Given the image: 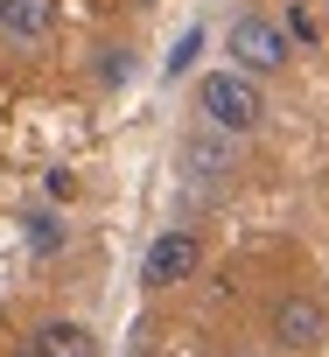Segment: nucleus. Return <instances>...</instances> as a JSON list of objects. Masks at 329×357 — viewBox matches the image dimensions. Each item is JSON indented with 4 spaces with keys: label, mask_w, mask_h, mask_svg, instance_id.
I'll use <instances>...</instances> for the list:
<instances>
[{
    "label": "nucleus",
    "mask_w": 329,
    "mask_h": 357,
    "mask_svg": "<svg viewBox=\"0 0 329 357\" xmlns=\"http://www.w3.org/2000/svg\"><path fill=\"white\" fill-rule=\"evenodd\" d=\"M197 112H204L217 133H252L259 112H266V98H259V84H252L245 70H211V77L197 84Z\"/></svg>",
    "instance_id": "obj_1"
},
{
    "label": "nucleus",
    "mask_w": 329,
    "mask_h": 357,
    "mask_svg": "<svg viewBox=\"0 0 329 357\" xmlns=\"http://www.w3.org/2000/svg\"><path fill=\"white\" fill-rule=\"evenodd\" d=\"M266 329H273V343H287V350H315V343L329 336V308H322L315 294H280L273 315H266Z\"/></svg>",
    "instance_id": "obj_2"
},
{
    "label": "nucleus",
    "mask_w": 329,
    "mask_h": 357,
    "mask_svg": "<svg viewBox=\"0 0 329 357\" xmlns=\"http://www.w3.org/2000/svg\"><path fill=\"white\" fill-rule=\"evenodd\" d=\"M197 259H204V245H197V231H161L154 245H147V259H140V287H176V280H190L197 273Z\"/></svg>",
    "instance_id": "obj_3"
},
{
    "label": "nucleus",
    "mask_w": 329,
    "mask_h": 357,
    "mask_svg": "<svg viewBox=\"0 0 329 357\" xmlns=\"http://www.w3.org/2000/svg\"><path fill=\"white\" fill-rule=\"evenodd\" d=\"M231 56H238L245 77H266V70L287 63V36H280L273 22H259V15H238V22H231Z\"/></svg>",
    "instance_id": "obj_4"
},
{
    "label": "nucleus",
    "mask_w": 329,
    "mask_h": 357,
    "mask_svg": "<svg viewBox=\"0 0 329 357\" xmlns=\"http://www.w3.org/2000/svg\"><path fill=\"white\" fill-rule=\"evenodd\" d=\"M0 29L15 43H43L56 29V0H0Z\"/></svg>",
    "instance_id": "obj_5"
},
{
    "label": "nucleus",
    "mask_w": 329,
    "mask_h": 357,
    "mask_svg": "<svg viewBox=\"0 0 329 357\" xmlns=\"http://www.w3.org/2000/svg\"><path fill=\"white\" fill-rule=\"evenodd\" d=\"M29 357H98V343H91L84 322H43L29 336Z\"/></svg>",
    "instance_id": "obj_6"
},
{
    "label": "nucleus",
    "mask_w": 329,
    "mask_h": 357,
    "mask_svg": "<svg viewBox=\"0 0 329 357\" xmlns=\"http://www.w3.org/2000/svg\"><path fill=\"white\" fill-rule=\"evenodd\" d=\"M22 225H29V245H36V252H56V245H63V225H56L49 211H29Z\"/></svg>",
    "instance_id": "obj_7"
},
{
    "label": "nucleus",
    "mask_w": 329,
    "mask_h": 357,
    "mask_svg": "<svg viewBox=\"0 0 329 357\" xmlns=\"http://www.w3.org/2000/svg\"><path fill=\"white\" fill-rule=\"evenodd\" d=\"M126 70H133L126 50H98V77H105V84H126Z\"/></svg>",
    "instance_id": "obj_8"
},
{
    "label": "nucleus",
    "mask_w": 329,
    "mask_h": 357,
    "mask_svg": "<svg viewBox=\"0 0 329 357\" xmlns=\"http://www.w3.org/2000/svg\"><path fill=\"white\" fill-rule=\"evenodd\" d=\"M190 168H197V175H217V168H224V147L197 140V147H190Z\"/></svg>",
    "instance_id": "obj_9"
},
{
    "label": "nucleus",
    "mask_w": 329,
    "mask_h": 357,
    "mask_svg": "<svg viewBox=\"0 0 329 357\" xmlns=\"http://www.w3.org/2000/svg\"><path fill=\"white\" fill-rule=\"evenodd\" d=\"M197 50H204V36H197V29H190V36H183V50H176V56H169V70H190V56H197Z\"/></svg>",
    "instance_id": "obj_10"
},
{
    "label": "nucleus",
    "mask_w": 329,
    "mask_h": 357,
    "mask_svg": "<svg viewBox=\"0 0 329 357\" xmlns=\"http://www.w3.org/2000/svg\"><path fill=\"white\" fill-rule=\"evenodd\" d=\"M49 197H77V175L70 168H49Z\"/></svg>",
    "instance_id": "obj_11"
},
{
    "label": "nucleus",
    "mask_w": 329,
    "mask_h": 357,
    "mask_svg": "<svg viewBox=\"0 0 329 357\" xmlns=\"http://www.w3.org/2000/svg\"><path fill=\"white\" fill-rule=\"evenodd\" d=\"M15 357H29V350H15Z\"/></svg>",
    "instance_id": "obj_12"
}]
</instances>
